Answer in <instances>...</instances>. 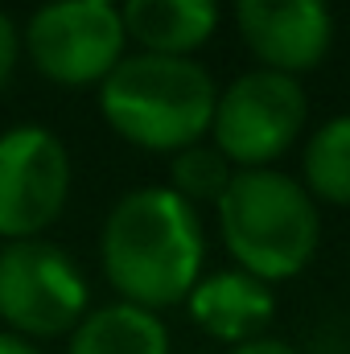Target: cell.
Instances as JSON below:
<instances>
[{"label": "cell", "instance_id": "11", "mask_svg": "<svg viewBox=\"0 0 350 354\" xmlns=\"http://www.w3.org/2000/svg\"><path fill=\"white\" fill-rule=\"evenodd\" d=\"M66 354H174V334L161 313L107 301L66 334Z\"/></svg>", "mask_w": 350, "mask_h": 354}, {"label": "cell", "instance_id": "4", "mask_svg": "<svg viewBox=\"0 0 350 354\" xmlns=\"http://www.w3.org/2000/svg\"><path fill=\"white\" fill-rule=\"evenodd\" d=\"M309 91L293 75L252 66L219 87L206 140L227 157L231 169H276L280 157L305 136Z\"/></svg>", "mask_w": 350, "mask_h": 354}, {"label": "cell", "instance_id": "7", "mask_svg": "<svg viewBox=\"0 0 350 354\" xmlns=\"http://www.w3.org/2000/svg\"><path fill=\"white\" fill-rule=\"evenodd\" d=\"M75 161L46 124H8L0 132V243L46 239L66 214Z\"/></svg>", "mask_w": 350, "mask_h": 354}, {"label": "cell", "instance_id": "12", "mask_svg": "<svg viewBox=\"0 0 350 354\" xmlns=\"http://www.w3.org/2000/svg\"><path fill=\"white\" fill-rule=\"evenodd\" d=\"M297 181L317 206L350 210V111L330 115L305 136Z\"/></svg>", "mask_w": 350, "mask_h": 354}, {"label": "cell", "instance_id": "14", "mask_svg": "<svg viewBox=\"0 0 350 354\" xmlns=\"http://www.w3.org/2000/svg\"><path fill=\"white\" fill-rule=\"evenodd\" d=\"M21 29H17V21L0 8V91H8V83L17 79V71H21Z\"/></svg>", "mask_w": 350, "mask_h": 354}, {"label": "cell", "instance_id": "8", "mask_svg": "<svg viewBox=\"0 0 350 354\" xmlns=\"http://www.w3.org/2000/svg\"><path fill=\"white\" fill-rule=\"evenodd\" d=\"M235 33L276 75H309L334 50V4L330 0H231Z\"/></svg>", "mask_w": 350, "mask_h": 354}, {"label": "cell", "instance_id": "15", "mask_svg": "<svg viewBox=\"0 0 350 354\" xmlns=\"http://www.w3.org/2000/svg\"><path fill=\"white\" fill-rule=\"evenodd\" d=\"M305 354H350V322H326L317 326Z\"/></svg>", "mask_w": 350, "mask_h": 354}, {"label": "cell", "instance_id": "1", "mask_svg": "<svg viewBox=\"0 0 350 354\" xmlns=\"http://www.w3.org/2000/svg\"><path fill=\"white\" fill-rule=\"evenodd\" d=\"M99 272L116 301L149 313L177 309L206 272L202 210L169 185L120 194L99 223Z\"/></svg>", "mask_w": 350, "mask_h": 354}, {"label": "cell", "instance_id": "6", "mask_svg": "<svg viewBox=\"0 0 350 354\" xmlns=\"http://www.w3.org/2000/svg\"><path fill=\"white\" fill-rule=\"evenodd\" d=\"M128 54L120 8L95 0H42L21 25V58L62 91H95Z\"/></svg>", "mask_w": 350, "mask_h": 354}, {"label": "cell", "instance_id": "18", "mask_svg": "<svg viewBox=\"0 0 350 354\" xmlns=\"http://www.w3.org/2000/svg\"><path fill=\"white\" fill-rule=\"evenodd\" d=\"M95 4H111V8H120V4H124V0H95Z\"/></svg>", "mask_w": 350, "mask_h": 354}, {"label": "cell", "instance_id": "9", "mask_svg": "<svg viewBox=\"0 0 350 354\" xmlns=\"http://www.w3.org/2000/svg\"><path fill=\"white\" fill-rule=\"evenodd\" d=\"M181 305H185V317L206 338L227 342L231 351L248 338L268 334L276 317V288L260 284L239 268H219V272H202V280L190 288Z\"/></svg>", "mask_w": 350, "mask_h": 354}, {"label": "cell", "instance_id": "2", "mask_svg": "<svg viewBox=\"0 0 350 354\" xmlns=\"http://www.w3.org/2000/svg\"><path fill=\"white\" fill-rule=\"evenodd\" d=\"M219 243L231 268L276 288L317 260L322 206L284 169H235L214 202Z\"/></svg>", "mask_w": 350, "mask_h": 354}, {"label": "cell", "instance_id": "5", "mask_svg": "<svg viewBox=\"0 0 350 354\" xmlns=\"http://www.w3.org/2000/svg\"><path fill=\"white\" fill-rule=\"evenodd\" d=\"M91 313V280L83 264L50 243H0V330L25 342H54Z\"/></svg>", "mask_w": 350, "mask_h": 354}, {"label": "cell", "instance_id": "10", "mask_svg": "<svg viewBox=\"0 0 350 354\" xmlns=\"http://www.w3.org/2000/svg\"><path fill=\"white\" fill-rule=\"evenodd\" d=\"M128 50L161 58H198L223 25L219 0H124L120 4Z\"/></svg>", "mask_w": 350, "mask_h": 354}, {"label": "cell", "instance_id": "16", "mask_svg": "<svg viewBox=\"0 0 350 354\" xmlns=\"http://www.w3.org/2000/svg\"><path fill=\"white\" fill-rule=\"evenodd\" d=\"M227 354H305L301 346H293L288 338H276V334H260V338H248L239 346H231Z\"/></svg>", "mask_w": 350, "mask_h": 354}, {"label": "cell", "instance_id": "3", "mask_svg": "<svg viewBox=\"0 0 350 354\" xmlns=\"http://www.w3.org/2000/svg\"><path fill=\"white\" fill-rule=\"evenodd\" d=\"M219 83L198 58H161L128 50L95 87L99 120L132 149L174 157L206 140Z\"/></svg>", "mask_w": 350, "mask_h": 354}, {"label": "cell", "instance_id": "13", "mask_svg": "<svg viewBox=\"0 0 350 354\" xmlns=\"http://www.w3.org/2000/svg\"><path fill=\"white\" fill-rule=\"evenodd\" d=\"M231 174L235 169L227 165V157L210 140H198V145H190V149H181V153L169 157V181L165 185L198 210V206H214L223 198Z\"/></svg>", "mask_w": 350, "mask_h": 354}, {"label": "cell", "instance_id": "17", "mask_svg": "<svg viewBox=\"0 0 350 354\" xmlns=\"http://www.w3.org/2000/svg\"><path fill=\"white\" fill-rule=\"evenodd\" d=\"M0 354H46L37 342H25V338H17V334H8V330H0Z\"/></svg>", "mask_w": 350, "mask_h": 354}]
</instances>
